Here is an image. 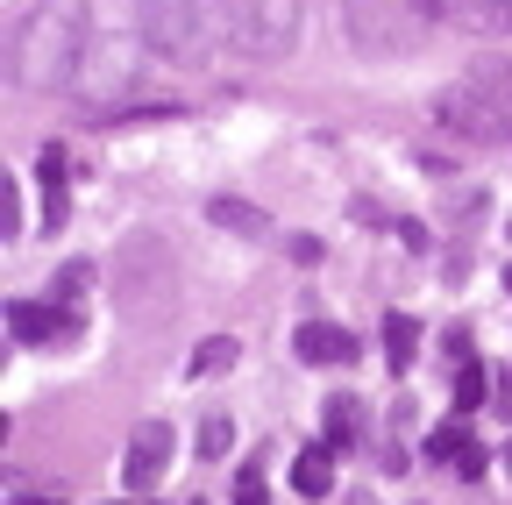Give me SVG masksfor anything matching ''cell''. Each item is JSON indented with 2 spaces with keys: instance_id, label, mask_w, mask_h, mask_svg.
<instances>
[{
  "instance_id": "8992f818",
  "label": "cell",
  "mask_w": 512,
  "mask_h": 505,
  "mask_svg": "<svg viewBox=\"0 0 512 505\" xmlns=\"http://www.w3.org/2000/svg\"><path fill=\"white\" fill-rule=\"evenodd\" d=\"M8 328H15V342H29V349H64V342H79V313L72 306H36V299H15L8 306Z\"/></svg>"
},
{
  "instance_id": "8fae6325",
  "label": "cell",
  "mask_w": 512,
  "mask_h": 505,
  "mask_svg": "<svg viewBox=\"0 0 512 505\" xmlns=\"http://www.w3.org/2000/svg\"><path fill=\"white\" fill-rule=\"evenodd\" d=\"M413 356H420V321H413V313H392V321H384V363L406 370Z\"/></svg>"
},
{
  "instance_id": "d6986e66",
  "label": "cell",
  "mask_w": 512,
  "mask_h": 505,
  "mask_svg": "<svg viewBox=\"0 0 512 505\" xmlns=\"http://www.w3.org/2000/svg\"><path fill=\"white\" fill-rule=\"evenodd\" d=\"M86 285H93V264H64V271L50 278V299H64V306H72Z\"/></svg>"
},
{
  "instance_id": "ac0fdd59",
  "label": "cell",
  "mask_w": 512,
  "mask_h": 505,
  "mask_svg": "<svg viewBox=\"0 0 512 505\" xmlns=\"http://www.w3.org/2000/svg\"><path fill=\"white\" fill-rule=\"evenodd\" d=\"M463 449H470L463 420H448V427H434V434H427V456H434V463H448V470H456V456H463Z\"/></svg>"
},
{
  "instance_id": "277c9868",
  "label": "cell",
  "mask_w": 512,
  "mask_h": 505,
  "mask_svg": "<svg viewBox=\"0 0 512 505\" xmlns=\"http://www.w3.org/2000/svg\"><path fill=\"white\" fill-rule=\"evenodd\" d=\"M214 8H221V50L256 57V65L285 57L299 43V29H306L299 0H214Z\"/></svg>"
},
{
  "instance_id": "4316f807",
  "label": "cell",
  "mask_w": 512,
  "mask_h": 505,
  "mask_svg": "<svg viewBox=\"0 0 512 505\" xmlns=\"http://www.w3.org/2000/svg\"><path fill=\"white\" fill-rule=\"evenodd\" d=\"M505 463H512V456H505Z\"/></svg>"
},
{
  "instance_id": "44dd1931",
  "label": "cell",
  "mask_w": 512,
  "mask_h": 505,
  "mask_svg": "<svg viewBox=\"0 0 512 505\" xmlns=\"http://www.w3.org/2000/svg\"><path fill=\"white\" fill-rule=\"evenodd\" d=\"M36 178L50 185V193H64V150H57V143H50V150L36 157Z\"/></svg>"
},
{
  "instance_id": "30bf717a",
  "label": "cell",
  "mask_w": 512,
  "mask_h": 505,
  "mask_svg": "<svg viewBox=\"0 0 512 505\" xmlns=\"http://www.w3.org/2000/svg\"><path fill=\"white\" fill-rule=\"evenodd\" d=\"M328 484H335V449L320 441V449H306V456L292 463V491H299V498H328Z\"/></svg>"
},
{
  "instance_id": "484cf974",
  "label": "cell",
  "mask_w": 512,
  "mask_h": 505,
  "mask_svg": "<svg viewBox=\"0 0 512 505\" xmlns=\"http://www.w3.org/2000/svg\"><path fill=\"white\" fill-rule=\"evenodd\" d=\"M505 285H512V271H505Z\"/></svg>"
},
{
  "instance_id": "7a4b0ae2",
  "label": "cell",
  "mask_w": 512,
  "mask_h": 505,
  "mask_svg": "<svg viewBox=\"0 0 512 505\" xmlns=\"http://www.w3.org/2000/svg\"><path fill=\"white\" fill-rule=\"evenodd\" d=\"M441 29V0H342V36L356 57H413Z\"/></svg>"
},
{
  "instance_id": "6da1fadb",
  "label": "cell",
  "mask_w": 512,
  "mask_h": 505,
  "mask_svg": "<svg viewBox=\"0 0 512 505\" xmlns=\"http://www.w3.org/2000/svg\"><path fill=\"white\" fill-rule=\"evenodd\" d=\"M93 57V8L86 0H29L15 15L8 36V72L29 93H57V86H79Z\"/></svg>"
},
{
  "instance_id": "7c38bea8",
  "label": "cell",
  "mask_w": 512,
  "mask_h": 505,
  "mask_svg": "<svg viewBox=\"0 0 512 505\" xmlns=\"http://www.w3.org/2000/svg\"><path fill=\"white\" fill-rule=\"evenodd\" d=\"M207 221H214V228H235V235H264V228H271V214L249 207V200H214Z\"/></svg>"
},
{
  "instance_id": "ba28073f",
  "label": "cell",
  "mask_w": 512,
  "mask_h": 505,
  "mask_svg": "<svg viewBox=\"0 0 512 505\" xmlns=\"http://www.w3.org/2000/svg\"><path fill=\"white\" fill-rule=\"evenodd\" d=\"M441 29H463V36H512V0H441Z\"/></svg>"
},
{
  "instance_id": "3957f363",
  "label": "cell",
  "mask_w": 512,
  "mask_h": 505,
  "mask_svg": "<svg viewBox=\"0 0 512 505\" xmlns=\"http://www.w3.org/2000/svg\"><path fill=\"white\" fill-rule=\"evenodd\" d=\"M136 29L171 65H207L221 50V8L214 0H136Z\"/></svg>"
},
{
  "instance_id": "4fadbf2b",
  "label": "cell",
  "mask_w": 512,
  "mask_h": 505,
  "mask_svg": "<svg viewBox=\"0 0 512 505\" xmlns=\"http://www.w3.org/2000/svg\"><path fill=\"white\" fill-rule=\"evenodd\" d=\"M470 86L491 93L498 107H512V57H477V65H470Z\"/></svg>"
},
{
  "instance_id": "9a60e30c",
  "label": "cell",
  "mask_w": 512,
  "mask_h": 505,
  "mask_svg": "<svg viewBox=\"0 0 512 505\" xmlns=\"http://www.w3.org/2000/svg\"><path fill=\"white\" fill-rule=\"evenodd\" d=\"M320 420H328V449H349V441L363 434V413H356V399H328V413H320Z\"/></svg>"
},
{
  "instance_id": "9c48e42d",
  "label": "cell",
  "mask_w": 512,
  "mask_h": 505,
  "mask_svg": "<svg viewBox=\"0 0 512 505\" xmlns=\"http://www.w3.org/2000/svg\"><path fill=\"white\" fill-rule=\"evenodd\" d=\"M349 356H356L349 328H335V321H306V328H299V363L328 370V363H349Z\"/></svg>"
},
{
  "instance_id": "e0dca14e",
  "label": "cell",
  "mask_w": 512,
  "mask_h": 505,
  "mask_svg": "<svg viewBox=\"0 0 512 505\" xmlns=\"http://www.w3.org/2000/svg\"><path fill=\"white\" fill-rule=\"evenodd\" d=\"M235 363V335H207L200 349H192V377H221Z\"/></svg>"
},
{
  "instance_id": "d4e9b609",
  "label": "cell",
  "mask_w": 512,
  "mask_h": 505,
  "mask_svg": "<svg viewBox=\"0 0 512 505\" xmlns=\"http://www.w3.org/2000/svg\"><path fill=\"white\" fill-rule=\"evenodd\" d=\"M22 505H43V498H22Z\"/></svg>"
},
{
  "instance_id": "2e32d148",
  "label": "cell",
  "mask_w": 512,
  "mask_h": 505,
  "mask_svg": "<svg viewBox=\"0 0 512 505\" xmlns=\"http://www.w3.org/2000/svg\"><path fill=\"white\" fill-rule=\"evenodd\" d=\"M228 449H235V420L228 413H207L200 420V463H221Z\"/></svg>"
},
{
  "instance_id": "7402d4cb",
  "label": "cell",
  "mask_w": 512,
  "mask_h": 505,
  "mask_svg": "<svg viewBox=\"0 0 512 505\" xmlns=\"http://www.w3.org/2000/svg\"><path fill=\"white\" fill-rule=\"evenodd\" d=\"M441 356H448V363H470L477 349H470V335H463V328H448V335H441Z\"/></svg>"
},
{
  "instance_id": "ffe728a7",
  "label": "cell",
  "mask_w": 512,
  "mask_h": 505,
  "mask_svg": "<svg viewBox=\"0 0 512 505\" xmlns=\"http://www.w3.org/2000/svg\"><path fill=\"white\" fill-rule=\"evenodd\" d=\"M235 505H271V491H264V470H256V463H242V477H235Z\"/></svg>"
},
{
  "instance_id": "cb8c5ba5",
  "label": "cell",
  "mask_w": 512,
  "mask_h": 505,
  "mask_svg": "<svg viewBox=\"0 0 512 505\" xmlns=\"http://www.w3.org/2000/svg\"><path fill=\"white\" fill-rule=\"evenodd\" d=\"M392 228H399V242H406V249H427V228H420V221H392Z\"/></svg>"
},
{
  "instance_id": "603a6c76",
  "label": "cell",
  "mask_w": 512,
  "mask_h": 505,
  "mask_svg": "<svg viewBox=\"0 0 512 505\" xmlns=\"http://www.w3.org/2000/svg\"><path fill=\"white\" fill-rule=\"evenodd\" d=\"M456 477H484V449H477V441H470V449L456 456Z\"/></svg>"
},
{
  "instance_id": "52a82bcc",
  "label": "cell",
  "mask_w": 512,
  "mask_h": 505,
  "mask_svg": "<svg viewBox=\"0 0 512 505\" xmlns=\"http://www.w3.org/2000/svg\"><path fill=\"white\" fill-rule=\"evenodd\" d=\"M171 420H143L136 434H128V463H121V477H128V491H150L164 470H171Z\"/></svg>"
},
{
  "instance_id": "5bb4252c",
  "label": "cell",
  "mask_w": 512,
  "mask_h": 505,
  "mask_svg": "<svg viewBox=\"0 0 512 505\" xmlns=\"http://www.w3.org/2000/svg\"><path fill=\"white\" fill-rule=\"evenodd\" d=\"M484 392H491V370L470 356V363H456V413H477L484 406Z\"/></svg>"
},
{
  "instance_id": "5b68a950",
  "label": "cell",
  "mask_w": 512,
  "mask_h": 505,
  "mask_svg": "<svg viewBox=\"0 0 512 505\" xmlns=\"http://www.w3.org/2000/svg\"><path fill=\"white\" fill-rule=\"evenodd\" d=\"M512 107H498L491 93H477L470 79L463 86H448L441 100H434V121H441V129L448 136H463V143H505L512 136V121H505Z\"/></svg>"
}]
</instances>
